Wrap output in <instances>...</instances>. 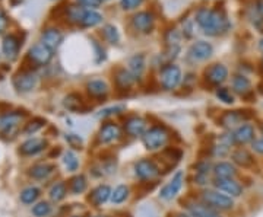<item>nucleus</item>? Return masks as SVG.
I'll return each instance as SVG.
<instances>
[{
	"mask_svg": "<svg viewBox=\"0 0 263 217\" xmlns=\"http://www.w3.org/2000/svg\"><path fill=\"white\" fill-rule=\"evenodd\" d=\"M195 22L208 37H218L227 34L231 22L224 8H199L195 13Z\"/></svg>",
	"mask_w": 263,
	"mask_h": 217,
	"instance_id": "1",
	"label": "nucleus"
},
{
	"mask_svg": "<svg viewBox=\"0 0 263 217\" xmlns=\"http://www.w3.org/2000/svg\"><path fill=\"white\" fill-rule=\"evenodd\" d=\"M168 139L170 133L164 125H152L142 136V143H143L146 150L155 151L161 150L167 144Z\"/></svg>",
	"mask_w": 263,
	"mask_h": 217,
	"instance_id": "2",
	"label": "nucleus"
},
{
	"mask_svg": "<svg viewBox=\"0 0 263 217\" xmlns=\"http://www.w3.org/2000/svg\"><path fill=\"white\" fill-rule=\"evenodd\" d=\"M160 85L164 91H174L177 89L183 80V72L177 64L174 63H167L161 67L160 70Z\"/></svg>",
	"mask_w": 263,
	"mask_h": 217,
	"instance_id": "3",
	"label": "nucleus"
},
{
	"mask_svg": "<svg viewBox=\"0 0 263 217\" xmlns=\"http://www.w3.org/2000/svg\"><path fill=\"white\" fill-rule=\"evenodd\" d=\"M202 201L209 207L215 208L216 211H228L234 207V200L230 196L221 194L218 189H205L200 196Z\"/></svg>",
	"mask_w": 263,
	"mask_h": 217,
	"instance_id": "4",
	"label": "nucleus"
},
{
	"mask_svg": "<svg viewBox=\"0 0 263 217\" xmlns=\"http://www.w3.org/2000/svg\"><path fill=\"white\" fill-rule=\"evenodd\" d=\"M133 170H135V177L143 182L155 181L161 175V169L157 165V162L148 159V158H143V159L135 162Z\"/></svg>",
	"mask_w": 263,
	"mask_h": 217,
	"instance_id": "5",
	"label": "nucleus"
},
{
	"mask_svg": "<svg viewBox=\"0 0 263 217\" xmlns=\"http://www.w3.org/2000/svg\"><path fill=\"white\" fill-rule=\"evenodd\" d=\"M155 22H157V18L149 10H141V12L135 13L130 19L132 28L142 35L151 34L155 28Z\"/></svg>",
	"mask_w": 263,
	"mask_h": 217,
	"instance_id": "6",
	"label": "nucleus"
},
{
	"mask_svg": "<svg viewBox=\"0 0 263 217\" xmlns=\"http://www.w3.org/2000/svg\"><path fill=\"white\" fill-rule=\"evenodd\" d=\"M250 111H241V110H234V111H226L219 115L218 118V125H221L226 130H233L240 127L241 124L247 123L249 118H252L253 114H247Z\"/></svg>",
	"mask_w": 263,
	"mask_h": 217,
	"instance_id": "7",
	"label": "nucleus"
},
{
	"mask_svg": "<svg viewBox=\"0 0 263 217\" xmlns=\"http://www.w3.org/2000/svg\"><path fill=\"white\" fill-rule=\"evenodd\" d=\"M181 41H183V34L177 28H170L164 34V42H165V57L171 61L177 58L180 50H181Z\"/></svg>",
	"mask_w": 263,
	"mask_h": 217,
	"instance_id": "8",
	"label": "nucleus"
},
{
	"mask_svg": "<svg viewBox=\"0 0 263 217\" xmlns=\"http://www.w3.org/2000/svg\"><path fill=\"white\" fill-rule=\"evenodd\" d=\"M183 184H184V172L177 170L171 177V180L160 189V199L164 201H171L173 199H176L183 188Z\"/></svg>",
	"mask_w": 263,
	"mask_h": 217,
	"instance_id": "9",
	"label": "nucleus"
},
{
	"mask_svg": "<svg viewBox=\"0 0 263 217\" xmlns=\"http://www.w3.org/2000/svg\"><path fill=\"white\" fill-rule=\"evenodd\" d=\"M120 137H122V128L119 124L113 123V121L104 123L97 133L98 144H111V143L117 142Z\"/></svg>",
	"mask_w": 263,
	"mask_h": 217,
	"instance_id": "10",
	"label": "nucleus"
},
{
	"mask_svg": "<svg viewBox=\"0 0 263 217\" xmlns=\"http://www.w3.org/2000/svg\"><path fill=\"white\" fill-rule=\"evenodd\" d=\"M38 76L32 70H22L13 77V86L19 94H27L31 92L37 86Z\"/></svg>",
	"mask_w": 263,
	"mask_h": 217,
	"instance_id": "11",
	"label": "nucleus"
},
{
	"mask_svg": "<svg viewBox=\"0 0 263 217\" xmlns=\"http://www.w3.org/2000/svg\"><path fill=\"white\" fill-rule=\"evenodd\" d=\"M123 130L132 139H138V137L142 139V136L148 130V123L145 118H142L139 115H130L124 120Z\"/></svg>",
	"mask_w": 263,
	"mask_h": 217,
	"instance_id": "12",
	"label": "nucleus"
},
{
	"mask_svg": "<svg viewBox=\"0 0 263 217\" xmlns=\"http://www.w3.org/2000/svg\"><path fill=\"white\" fill-rule=\"evenodd\" d=\"M53 53L50 48L46 47L43 42H37L34 44L32 47L29 48L28 54H27V58L32 64H37V66H46L51 61L53 58Z\"/></svg>",
	"mask_w": 263,
	"mask_h": 217,
	"instance_id": "13",
	"label": "nucleus"
},
{
	"mask_svg": "<svg viewBox=\"0 0 263 217\" xmlns=\"http://www.w3.org/2000/svg\"><path fill=\"white\" fill-rule=\"evenodd\" d=\"M205 79L211 86H215V88L222 86L228 79V67L222 63L211 64L205 70Z\"/></svg>",
	"mask_w": 263,
	"mask_h": 217,
	"instance_id": "14",
	"label": "nucleus"
},
{
	"mask_svg": "<svg viewBox=\"0 0 263 217\" xmlns=\"http://www.w3.org/2000/svg\"><path fill=\"white\" fill-rule=\"evenodd\" d=\"M214 54V47L208 41L193 42L187 51V57L192 61H206Z\"/></svg>",
	"mask_w": 263,
	"mask_h": 217,
	"instance_id": "15",
	"label": "nucleus"
},
{
	"mask_svg": "<svg viewBox=\"0 0 263 217\" xmlns=\"http://www.w3.org/2000/svg\"><path fill=\"white\" fill-rule=\"evenodd\" d=\"M24 114L8 113L0 118V132L6 137H13L18 133L19 124L22 121Z\"/></svg>",
	"mask_w": 263,
	"mask_h": 217,
	"instance_id": "16",
	"label": "nucleus"
},
{
	"mask_svg": "<svg viewBox=\"0 0 263 217\" xmlns=\"http://www.w3.org/2000/svg\"><path fill=\"white\" fill-rule=\"evenodd\" d=\"M63 32L56 27H48L41 31V37L40 42H43L46 47H48L51 51H56L60 47V44L63 42Z\"/></svg>",
	"mask_w": 263,
	"mask_h": 217,
	"instance_id": "17",
	"label": "nucleus"
},
{
	"mask_svg": "<svg viewBox=\"0 0 263 217\" xmlns=\"http://www.w3.org/2000/svg\"><path fill=\"white\" fill-rule=\"evenodd\" d=\"M86 92L95 101H105L110 95V86L103 79H91L86 83Z\"/></svg>",
	"mask_w": 263,
	"mask_h": 217,
	"instance_id": "18",
	"label": "nucleus"
},
{
	"mask_svg": "<svg viewBox=\"0 0 263 217\" xmlns=\"http://www.w3.org/2000/svg\"><path fill=\"white\" fill-rule=\"evenodd\" d=\"M111 194H113V189H111L110 185H107V184H100V185H97V187L91 191L88 200H89V203H91L94 207H101V206L105 204L107 201H110Z\"/></svg>",
	"mask_w": 263,
	"mask_h": 217,
	"instance_id": "19",
	"label": "nucleus"
},
{
	"mask_svg": "<svg viewBox=\"0 0 263 217\" xmlns=\"http://www.w3.org/2000/svg\"><path fill=\"white\" fill-rule=\"evenodd\" d=\"M19 48H21V39L15 34H9L3 38L2 41V53L8 60H15L19 54Z\"/></svg>",
	"mask_w": 263,
	"mask_h": 217,
	"instance_id": "20",
	"label": "nucleus"
},
{
	"mask_svg": "<svg viewBox=\"0 0 263 217\" xmlns=\"http://www.w3.org/2000/svg\"><path fill=\"white\" fill-rule=\"evenodd\" d=\"M127 70L130 72L136 80H141L142 76L146 70V57L142 53H136L129 57L127 60Z\"/></svg>",
	"mask_w": 263,
	"mask_h": 217,
	"instance_id": "21",
	"label": "nucleus"
},
{
	"mask_svg": "<svg viewBox=\"0 0 263 217\" xmlns=\"http://www.w3.org/2000/svg\"><path fill=\"white\" fill-rule=\"evenodd\" d=\"M136 79L133 77L127 67H119L114 70V85L119 91H129L135 85Z\"/></svg>",
	"mask_w": 263,
	"mask_h": 217,
	"instance_id": "22",
	"label": "nucleus"
},
{
	"mask_svg": "<svg viewBox=\"0 0 263 217\" xmlns=\"http://www.w3.org/2000/svg\"><path fill=\"white\" fill-rule=\"evenodd\" d=\"M47 147V142L40 137H32L21 144L19 153L24 156H35Z\"/></svg>",
	"mask_w": 263,
	"mask_h": 217,
	"instance_id": "23",
	"label": "nucleus"
},
{
	"mask_svg": "<svg viewBox=\"0 0 263 217\" xmlns=\"http://www.w3.org/2000/svg\"><path fill=\"white\" fill-rule=\"evenodd\" d=\"M215 180H234L237 177V169L231 162H218L212 168Z\"/></svg>",
	"mask_w": 263,
	"mask_h": 217,
	"instance_id": "24",
	"label": "nucleus"
},
{
	"mask_svg": "<svg viewBox=\"0 0 263 217\" xmlns=\"http://www.w3.org/2000/svg\"><path fill=\"white\" fill-rule=\"evenodd\" d=\"M215 188L221 192H226L230 197H240L243 194V187L235 180H215Z\"/></svg>",
	"mask_w": 263,
	"mask_h": 217,
	"instance_id": "25",
	"label": "nucleus"
},
{
	"mask_svg": "<svg viewBox=\"0 0 263 217\" xmlns=\"http://www.w3.org/2000/svg\"><path fill=\"white\" fill-rule=\"evenodd\" d=\"M187 211L193 217H222L219 214V211H216L215 208L209 207L203 201L200 203H187Z\"/></svg>",
	"mask_w": 263,
	"mask_h": 217,
	"instance_id": "26",
	"label": "nucleus"
},
{
	"mask_svg": "<svg viewBox=\"0 0 263 217\" xmlns=\"http://www.w3.org/2000/svg\"><path fill=\"white\" fill-rule=\"evenodd\" d=\"M254 136H256L254 125H252L250 123L241 124L240 127H237V128H235V132H234L235 144H247V143H253Z\"/></svg>",
	"mask_w": 263,
	"mask_h": 217,
	"instance_id": "27",
	"label": "nucleus"
},
{
	"mask_svg": "<svg viewBox=\"0 0 263 217\" xmlns=\"http://www.w3.org/2000/svg\"><path fill=\"white\" fill-rule=\"evenodd\" d=\"M86 9H88V8H84V6H81V5H78V3H76V5H69L65 9L66 22H69L70 25L81 27Z\"/></svg>",
	"mask_w": 263,
	"mask_h": 217,
	"instance_id": "28",
	"label": "nucleus"
},
{
	"mask_svg": "<svg viewBox=\"0 0 263 217\" xmlns=\"http://www.w3.org/2000/svg\"><path fill=\"white\" fill-rule=\"evenodd\" d=\"M231 88H233V92L240 95V96H247L249 94H252V82L245 75L233 76V79H231Z\"/></svg>",
	"mask_w": 263,
	"mask_h": 217,
	"instance_id": "29",
	"label": "nucleus"
},
{
	"mask_svg": "<svg viewBox=\"0 0 263 217\" xmlns=\"http://www.w3.org/2000/svg\"><path fill=\"white\" fill-rule=\"evenodd\" d=\"M63 105L67 111H72V113H85L88 108L85 105L84 98L79 94H69L67 96H65L63 99Z\"/></svg>",
	"mask_w": 263,
	"mask_h": 217,
	"instance_id": "30",
	"label": "nucleus"
},
{
	"mask_svg": "<svg viewBox=\"0 0 263 217\" xmlns=\"http://www.w3.org/2000/svg\"><path fill=\"white\" fill-rule=\"evenodd\" d=\"M231 159H233V163L238 165V166H243V168H250L254 163L252 153L247 150V149H245V147L235 149V150L231 153Z\"/></svg>",
	"mask_w": 263,
	"mask_h": 217,
	"instance_id": "31",
	"label": "nucleus"
},
{
	"mask_svg": "<svg viewBox=\"0 0 263 217\" xmlns=\"http://www.w3.org/2000/svg\"><path fill=\"white\" fill-rule=\"evenodd\" d=\"M56 166L51 163H37L29 169V177L34 180H47L48 177L54 172Z\"/></svg>",
	"mask_w": 263,
	"mask_h": 217,
	"instance_id": "32",
	"label": "nucleus"
},
{
	"mask_svg": "<svg viewBox=\"0 0 263 217\" xmlns=\"http://www.w3.org/2000/svg\"><path fill=\"white\" fill-rule=\"evenodd\" d=\"M103 15L95 9H86L81 24V28H95L103 24Z\"/></svg>",
	"mask_w": 263,
	"mask_h": 217,
	"instance_id": "33",
	"label": "nucleus"
},
{
	"mask_svg": "<svg viewBox=\"0 0 263 217\" xmlns=\"http://www.w3.org/2000/svg\"><path fill=\"white\" fill-rule=\"evenodd\" d=\"M212 168H214V166H212L208 161L197 162L196 166H195V172H196L195 181H196L197 184H200V185H205V184H206L208 177H209V173L212 172Z\"/></svg>",
	"mask_w": 263,
	"mask_h": 217,
	"instance_id": "34",
	"label": "nucleus"
},
{
	"mask_svg": "<svg viewBox=\"0 0 263 217\" xmlns=\"http://www.w3.org/2000/svg\"><path fill=\"white\" fill-rule=\"evenodd\" d=\"M86 188H88V180H86V177L82 175V173L75 175L73 178H70V181H69V189L75 196H79V194L85 192Z\"/></svg>",
	"mask_w": 263,
	"mask_h": 217,
	"instance_id": "35",
	"label": "nucleus"
},
{
	"mask_svg": "<svg viewBox=\"0 0 263 217\" xmlns=\"http://www.w3.org/2000/svg\"><path fill=\"white\" fill-rule=\"evenodd\" d=\"M101 35L103 38L108 42V44H119L120 42V32H119V29L116 28L114 25L111 24H107V25H104L103 29H101Z\"/></svg>",
	"mask_w": 263,
	"mask_h": 217,
	"instance_id": "36",
	"label": "nucleus"
},
{
	"mask_svg": "<svg viewBox=\"0 0 263 217\" xmlns=\"http://www.w3.org/2000/svg\"><path fill=\"white\" fill-rule=\"evenodd\" d=\"M48 196H50V200L54 201V203H59V201L65 200L66 196H67V185H66L65 182H62V181L56 182L48 191Z\"/></svg>",
	"mask_w": 263,
	"mask_h": 217,
	"instance_id": "37",
	"label": "nucleus"
},
{
	"mask_svg": "<svg viewBox=\"0 0 263 217\" xmlns=\"http://www.w3.org/2000/svg\"><path fill=\"white\" fill-rule=\"evenodd\" d=\"M129 196H130V188L127 187V185H117L116 188L113 189V194H111V199L110 201L113 203V204H123L126 200L129 199Z\"/></svg>",
	"mask_w": 263,
	"mask_h": 217,
	"instance_id": "38",
	"label": "nucleus"
},
{
	"mask_svg": "<svg viewBox=\"0 0 263 217\" xmlns=\"http://www.w3.org/2000/svg\"><path fill=\"white\" fill-rule=\"evenodd\" d=\"M40 194H41V191H40L37 187H28V188L22 189L19 199H21V201H22L24 204H32V203L37 201L38 197H40Z\"/></svg>",
	"mask_w": 263,
	"mask_h": 217,
	"instance_id": "39",
	"label": "nucleus"
},
{
	"mask_svg": "<svg viewBox=\"0 0 263 217\" xmlns=\"http://www.w3.org/2000/svg\"><path fill=\"white\" fill-rule=\"evenodd\" d=\"M63 163H65L66 169L69 172H76L79 169V158L76 156V153L73 150H67L63 155Z\"/></svg>",
	"mask_w": 263,
	"mask_h": 217,
	"instance_id": "40",
	"label": "nucleus"
},
{
	"mask_svg": "<svg viewBox=\"0 0 263 217\" xmlns=\"http://www.w3.org/2000/svg\"><path fill=\"white\" fill-rule=\"evenodd\" d=\"M126 111V105L123 104H117V105H111V106H107V108H103L100 113L97 114V117L98 118H110V117H113V115H119V114H122Z\"/></svg>",
	"mask_w": 263,
	"mask_h": 217,
	"instance_id": "41",
	"label": "nucleus"
},
{
	"mask_svg": "<svg viewBox=\"0 0 263 217\" xmlns=\"http://www.w3.org/2000/svg\"><path fill=\"white\" fill-rule=\"evenodd\" d=\"M216 98L221 101V102H224L227 105H231L234 104V94H233V91H230L228 88H224V86H219V88H216Z\"/></svg>",
	"mask_w": 263,
	"mask_h": 217,
	"instance_id": "42",
	"label": "nucleus"
},
{
	"mask_svg": "<svg viewBox=\"0 0 263 217\" xmlns=\"http://www.w3.org/2000/svg\"><path fill=\"white\" fill-rule=\"evenodd\" d=\"M46 125V120H43V118H34L31 123H28L25 125V128H24V134H34V133H37L38 130H41L43 127Z\"/></svg>",
	"mask_w": 263,
	"mask_h": 217,
	"instance_id": "43",
	"label": "nucleus"
},
{
	"mask_svg": "<svg viewBox=\"0 0 263 217\" xmlns=\"http://www.w3.org/2000/svg\"><path fill=\"white\" fill-rule=\"evenodd\" d=\"M51 213V206L47 201H41L32 207V214L35 217H47Z\"/></svg>",
	"mask_w": 263,
	"mask_h": 217,
	"instance_id": "44",
	"label": "nucleus"
},
{
	"mask_svg": "<svg viewBox=\"0 0 263 217\" xmlns=\"http://www.w3.org/2000/svg\"><path fill=\"white\" fill-rule=\"evenodd\" d=\"M195 19L192 18H186L183 22H181V34L183 37L186 38H192L195 35Z\"/></svg>",
	"mask_w": 263,
	"mask_h": 217,
	"instance_id": "45",
	"label": "nucleus"
},
{
	"mask_svg": "<svg viewBox=\"0 0 263 217\" xmlns=\"http://www.w3.org/2000/svg\"><path fill=\"white\" fill-rule=\"evenodd\" d=\"M92 48H94L95 63L100 64V63L105 61V58H107V56H105V50H104L103 46H101L97 39H92Z\"/></svg>",
	"mask_w": 263,
	"mask_h": 217,
	"instance_id": "46",
	"label": "nucleus"
},
{
	"mask_svg": "<svg viewBox=\"0 0 263 217\" xmlns=\"http://www.w3.org/2000/svg\"><path fill=\"white\" fill-rule=\"evenodd\" d=\"M231 153V147H228L226 144H222V143H216L215 146L212 147V155L215 156V158H224L227 155H230Z\"/></svg>",
	"mask_w": 263,
	"mask_h": 217,
	"instance_id": "47",
	"label": "nucleus"
},
{
	"mask_svg": "<svg viewBox=\"0 0 263 217\" xmlns=\"http://www.w3.org/2000/svg\"><path fill=\"white\" fill-rule=\"evenodd\" d=\"M66 142L69 143V146L70 147H73V149H82V139L78 136V134H73V133H69V134H66L65 136Z\"/></svg>",
	"mask_w": 263,
	"mask_h": 217,
	"instance_id": "48",
	"label": "nucleus"
},
{
	"mask_svg": "<svg viewBox=\"0 0 263 217\" xmlns=\"http://www.w3.org/2000/svg\"><path fill=\"white\" fill-rule=\"evenodd\" d=\"M145 0H120V6L123 10H135L141 8Z\"/></svg>",
	"mask_w": 263,
	"mask_h": 217,
	"instance_id": "49",
	"label": "nucleus"
},
{
	"mask_svg": "<svg viewBox=\"0 0 263 217\" xmlns=\"http://www.w3.org/2000/svg\"><path fill=\"white\" fill-rule=\"evenodd\" d=\"M76 3L84 8H88V9H95L103 3V0H76Z\"/></svg>",
	"mask_w": 263,
	"mask_h": 217,
	"instance_id": "50",
	"label": "nucleus"
},
{
	"mask_svg": "<svg viewBox=\"0 0 263 217\" xmlns=\"http://www.w3.org/2000/svg\"><path fill=\"white\" fill-rule=\"evenodd\" d=\"M8 24H9V19L6 16V13L0 9V32H3L5 29L8 28Z\"/></svg>",
	"mask_w": 263,
	"mask_h": 217,
	"instance_id": "51",
	"label": "nucleus"
},
{
	"mask_svg": "<svg viewBox=\"0 0 263 217\" xmlns=\"http://www.w3.org/2000/svg\"><path fill=\"white\" fill-rule=\"evenodd\" d=\"M253 150L259 155H263V137L260 139H256L253 142Z\"/></svg>",
	"mask_w": 263,
	"mask_h": 217,
	"instance_id": "52",
	"label": "nucleus"
},
{
	"mask_svg": "<svg viewBox=\"0 0 263 217\" xmlns=\"http://www.w3.org/2000/svg\"><path fill=\"white\" fill-rule=\"evenodd\" d=\"M257 12H259V15L263 18V0H260V2L257 3Z\"/></svg>",
	"mask_w": 263,
	"mask_h": 217,
	"instance_id": "53",
	"label": "nucleus"
},
{
	"mask_svg": "<svg viewBox=\"0 0 263 217\" xmlns=\"http://www.w3.org/2000/svg\"><path fill=\"white\" fill-rule=\"evenodd\" d=\"M176 217H193L190 213H177Z\"/></svg>",
	"mask_w": 263,
	"mask_h": 217,
	"instance_id": "54",
	"label": "nucleus"
},
{
	"mask_svg": "<svg viewBox=\"0 0 263 217\" xmlns=\"http://www.w3.org/2000/svg\"><path fill=\"white\" fill-rule=\"evenodd\" d=\"M259 48H260V51L263 53V39H260V42H259Z\"/></svg>",
	"mask_w": 263,
	"mask_h": 217,
	"instance_id": "55",
	"label": "nucleus"
},
{
	"mask_svg": "<svg viewBox=\"0 0 263 217\" xmlns=\"http://www.w3.org/2000/svg\"><path fill=\"white\" fill-rule=\"evenodd\" d=\"M94 217H110V216H105V214H98V216H94Z\"/></svg>",
	"mask_w": 263,
	"mask_h": 217,
	"instance_id": "56",
	"label": "nucleus"
},
{
	"mask_svg": "<svg viewBox=\"0 0 263 217\" xmlns=\"http://www.w3.org/2000/svg\"><path fill=\"white\" fill-rule=\"evenodd\" d=\"M72 217H85V216H72Z\"/></svg>",
	"mask_w": 263,
	"mask_h": 217,
	"instance_id": "57",
	"label": "nucleus"
},
{
	"mask_svg": "<svg viewBox=\"0 0 263 217\" xmlns=\"http://www.w3.org/2000/svg\"><path fill=\"white\" fill-rule=\"evenodd\" d=\"M262 66H263V61H262Z\"/></svg>",
	"mask_w": 263,
	"mask_h": 217,
	"instance_id": "58",
	"label": "nucleus"
}]
</instances>
